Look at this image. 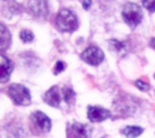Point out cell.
Listing matches in <instances>:
<instances>
[{"label":"cell","instance_id":"cell-1","mask_svg":"<svg viewBox=\"0 0 155 138\" xmlns=\"http://www.w3.org/2000/svg\"><path fill=\"white\" fill-rule=\"evenodd\" d=\"M56 26L62 32H73L78 27V20L74 12L64 9L57 16Z\"/></svg>","mask_w":155,"mask_h":138},{"label":"cell","instance_id":"cell-2","mask_svg":"<svg viewBox=\"0 0 155 138\" xmlns=\"http://www.w3.org/2000/svg\"><path fill=\"white\" fill-rule=\"evenodd\" d=\"M122 18L132 29H135L142 22L143 12L136 3H127L122 9Z\"/></svg>","mask_w":155,"mask_h":138},{"label":"cell","instance_id":"cell-3","mask_svg":"<svg viewBox=\"0 0 155 138\" xmlns=\"http://www.w3.org/2000/svg\"><path fill=\"white\" fill-rule=\"evenodd\" d=\"M8 96L17 105H30L31 95L26 87L20 84H12L8 89Z\"/></svg>","mask_w":155,"mask_h":138},{"label":"cell","instance_id":"cell-4","mask_svg":"<svg viewBox=\"0 0 155 138\" xmlns=\"http://www.w3.org/2000/svg\"><path fill=\"white\" fill-rule=\"evenodd\" d=\"M51 128V122L45 113L41 111H35L31 116V130L38 133H48Z\"/></svg>","mask_w":155,"mask_h":138},{"label":"cell","instance_id":"cell-5","mask_svg":"<svg viewBox=\"0 0 155 138\" xmlns=\"http://www.w3.org/2000/svg\"><path fill=\"white\" fill-rule=\"evenodd\" d=\"M104 53L100 47L91 46L81 54V59L89 65L98 66L104 61Z\"/></svg>","mask_w":155,"mask_h":138},{"label":"cell","instance_id":"cell-6","mask_svg":"<svg viewBox=\"0 0 155 138\" xmlns=\"http://www.w3.org/2000/svg\"><path fill=\"white\" fill-rule=\"evenodd\" d=\"M28 9L31 14L37 18H46L49 14L46 0H30L28 3Z\"/></svg>","mask_w":155,"mask_h":138},{"label":"cell","instance_id":"cell-7","mask_svg":"<svg viewBox=\"0 0 155 138\" xmlns=\"http://www.w3.org/2000/svg\"><path fill=\"white\" fill-rule=\"evenodd\" d=\"M87 116L93 123L103 122L111 116V111L101 106H89L87 109Z\"/></svg>","mask_w":155,"mask_h":138},{"label":"cell","instance_id":"cell-8","mask_svg":"<svg viewBox=\"0 0 155 138\" xmlns=\"http://www.w3.org/2000/svg\"><path fill=\"white\" fill-rule=\"evenodd\" d=\"M12 70H14V64L8 58L0 55V83H6L10 78Z\"/></svg>","mask_w":155,"mask_h":138},{"label":"cell","instance_id":"cell-9","mask_svg":"<svg viewBox=\"0 0 155 138\" xmlns=\"http://www.w3.org/2000/svg\"><path fill=\"white\" fill-rule=\"evenodd\" d=\"M44 100L48 105L52 106V107H59L60 103H61L62 97L61 93H60L59 87L54 86L48 90L45 95H44Z\"/></svg>","mask_w":155,"mask_h":138},{"label":"cell","instance_id":"cell-10","mask_svg":"<svg viewBox=\"0 0 155 138\" xmlns=\"http://www.w3.org/2000/svg\"><path fill=\"white\" fill-rule=\"evenodd\" d=\"M10 41H12V36L8 29L0 24V51H5L8 49Z\"/></svg>","mask_w":155,"mask_h":138},{"label":"cell","instance_id":"cell-11","mask_svg":"<svg viewBox=\"0 0 155 138\" xmlns=\"http://www.w3.org/2000/svg\"><path fill=\"white\" fill-rule=\"evenodd\" d=\"M72 132L76 138H89L91 137V129L84 124L75 123L72 125Z\"/></svg>","mask_w":155,"mask_h":138},{"label":"cell","instance_id":"cell-12","mask_svg":"<svg viewBox=\"0 0 155 138\" xmlns=\"http://www.w3.org/2000/svg\"><path fill=\"white\" fill-rule=\"evenodd\" d=\"M144 132V129L142 127L138 126H127L122 130V134L127 138H136Z\"/></svg>","mask_w":155,"mask_h":138},{"label":"cell","instance_id":"cell-13","mask_svg":"<svg viewBox=\"0 0 155 138\" xmlns=\"http://www.w3.org/2000/svg\"><path fill=\"white\" fill-rule=\"evenodd\" d=\"M63 98H64V100L68 103V104L74 103L75 93L73 91V89H71L69 87L64 88V90H63Z\"/></svg>","mask_w":155,"mask_h":138},{"label":"cell","instance_id":"cell-14","mask_svg":"<svg viewBox=\"0 0 155 138\" xmlns=\"http://www.w3.org/2000/svg\"><path fill=\"white\" fill-rule=\"evenodd\" d=\"M20 37H21V39H22L24 42H31L34 39L33 33L31 32V31H29V30H23V31H21Z\"/></svg>","mask_w":155,"mask_h":138},{"label":"cell","instance_id":"cell-15","mask_svg":"<svg viewBox=\"0 0 155 138\" xmlns=\"http://www.w3.org/2000/svg\"><path fill=\"white\" fill-rule=\"evenodd\" d=\"M144 7L150 12H155V0H142Z\"/></svg>","mask_w":155,"mask_h":138},{"label":"cell","instance_id":"cell-16","mask_svg":"<svg viewBox=\"0 0 155 138\" xmlns=\"http://www.w3.org/2000/svg\"><path fill=\"white\" fill-rule=\"evenodd\" d=\"M65 68H66V64H65L64 62H62V61H58V62L56 63V65H54V74L61 73L62 71H64V70H65Z\"/></svg>","mask_w":155,"mask_h":138},{"label":"cell","instance_id":"cell-17","mask_svg":"<svg viewBox=\"0 0 155 138\" xmlns=\"http://www.w3.org/2000/svg\"><path fill=\"white\" fill-rule=\"evenodd\" d=\"M136 86H137V88H139V89H140L141 91H143V92H146V91H148V90L150 89V86H149L147 83H145V81H136Z\"/></svg>","mask_w":155,"mask_h":138},{"label":"cell","instance_id":"cell-18","mask_svg":"<svg viewBox=\"0 0 155 138\" xmlns=\"http://www.w3.org/2000/svg\"><path fill=\"white\" fill-rule=\"evenodd\" d=\"M110 44L111 46H113V47H114L116 51H121V50L123 49V43L118 40H110Z\"/></svg>","mask_w":155,"mask_h":138},{"label":"cell","instance_id":"cell-19","mask_svg":"<svg viewBox=\"0 0 155 138\" xmlns=\"http://www.w3.org/2000/svg\"><path fill=\"white\" fill-rule=\"evenodd\" d=\"M91 5V0H83L82 1V6L85 10H88Z\"/></svg>","mask_w":155,"mask_h":138},{"label":"cell","instance_id":"cell-20","mask_svg":"<svg viewBox=\"0 0 155 138\" xmlns=\"http://www.w3.org/2000/svg\"><path fill=\"white\" fill-rule=\"evenodd\" d=\"M151 46L153 47H155V38H153L151 40Z\"/></svg>","mask_w":155,"mask_h":138},{"label":"cell","instance_id":"cell-21","mask_svg":"<svg viewBox=\"0 0 155 138\" xmlns=\"http://www.w3.org/2000/svg\"><path fill=\"white\" fill-rule=\"evenodd\" d=\"M154 78H155V74H154Z\"/></svg>","mask_w":155,"mask_h":138}]
</instances>
